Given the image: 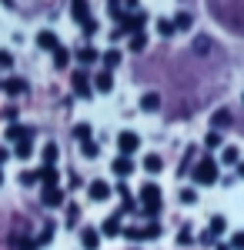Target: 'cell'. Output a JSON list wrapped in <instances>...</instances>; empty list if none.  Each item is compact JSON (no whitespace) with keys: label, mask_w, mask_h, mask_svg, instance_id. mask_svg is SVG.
I'll return each instance as SVG.
<instances>
[{"label":"cell","mask_w":244,"mask_h":250,"mask_svg":"<svg viewBox=\"0 0 244 250\" xmlns=\"http://www.w3.org/2000/svg\"><path fill=\"white\" fill-rule=\"evenodd\" d=\"M224 230H227V220L221 217V213H214V217H211V227H207V233H211V237H218V233H224Z\"/></svg>","instance_id":"44dd1931"},{"label":"cell","mask_w":244,"mask_h":250,"mask_svg":"<svg viewBox=\"0 0 244 250\" xmlns=\"http://www.w3.org/2000/svg\"><path fill=\"white\" fill-rule=\"evenodd\" d=\"M0 184H3V173H0Z\"/></svg>","instance_id":"ee69618b"},{"label":"cell","mask_w":244,"mask_h":250,"mask_svg":"<svg viewBox=\"0 0 244 250\" xmlns=\"http://www.w3.org/2000/svg\"><path fill=\"white\" fill-rule=\"evenodd\" d=\"M100 60H104V70H114V67H121V60H124V57H121V50H107Z\"/></svg>","instance_id":"603a6c76"},{"label":"cell","mask_w":244,"mask_h":250,"mask_svg":"<svg viewBox=\"0 0 244 250\" xmlns=\"http://www.w3.org/2000/svg\"><path fill=\"white\" fill-rule=\"evenodd\" d=\"M3 90L10 97H20V94H27V80H20V77H10L7 83H3Z\"/></svg>","instance_id":"ac0fdd59"},{"label":"cell","mask_w":244,"mask_h":250,"mask_svg":"<svg viewBox=\"0 0 244 250\" xmlns=\"http://www.w3.org/2000/svg\"><path fill=\"white\" fill-rule=\"evenodd\" d=\"M107 10H111V17H114V20L124 17V14H121V0H107Z\"/></svg>","instance_id":"74e56055"},{"label":"cell","mask_w":244,"mask_h":250,"mask_svg":"<svg viewBox=\"0 0 244 250\" xmlns=\"http://www.w3.org/2000/svg\"><path fill=\"white\" fill-rule=\"evenodd\" d=\"M144 47H147V37H144V34H131V50L134 54H141Z\"/></svg>","instance_id":"4dcf8cb0"},{"label":"cell","mask_w":244,"mask_h":250,"mask_svg":"<svg viewBox=\"0 0 244 250\" xmlns=\"http://www.w3.org/2000/svg\"><path fill=\"white\" fill-rule=\"evenodd\" d=\"M0 67L7 70V67H14V57H10V50H0Z\"/></svg>","instance_id":"60d3db41"},{"label":"cell","mask_w":244,"mask_h":250,"mask_svg":"<svg viewBox=\"0 0 244 250\" xmlns=\"http://www.w3.org/2000/svg\"><path fill=\"white\" fill-rule=\"evenodd\" d=\"M0 90H3V83H0Z\"/></svg>","instance_id":"f6af8a7d"},{"label":"cell","mask_w":244,"mask_h":250,"mask_svg":"<svg viewBox=\"0 0 244 250\" xmlns=\"http://www.w3.org/2000/svg\"><path fill=\"white\" fill-rule=\"evenodd\" d=\"M117 150H121V157H131L141 150V137L134 134V130H121L117 134Z\"/></svg>","instance_id":"3957f363"},{"label":"cell","mask_w":244,"mask_h":250,"mask_svg":"<svg viewBox=\"0 0 244 250\" xmlns=\"http://www.w3.org/2000/svg\"><path fill=\"white\" fill-rule=\"evenodd\" d=\"M191 180H194V187H211V184H218V160L201 157L197 167L191 170Z\"/></svg>","instance_id":"6da1fadb"},{"label":"cell","mask_w":244,"mask_h":250,"mask_svg":"<svg viewBox=\"0 0 244 250\" xmlns=\"http://www.w3.org/2000/svg\"><path fill=\"white\" fill-rule=\"evenodd\" d=\"M57 157H60V150H57V144H47L44 147V167H54Z\"/></svg>","instance_id":"cb8c5ba5"},{"label":"cell","mask_w":244,"mask_h":250,"mask_svg":"<svg viewBox=\"0 0 244 250\" xmlns=\"http://www.w3.org/2000/svg\"><path fill=\"white\" fill-rule=\"evenodd\" d=\"M231 250H244V230H234L231 233V244H227Z\"/></svg>","instance_id":"d590c367"},{"label":"cell","mask_w":244,"mask_h":250,"mask_svg":"<svg viewBox=\"0 0 244 250\" xmlns=\"http://www.w3.org/2000/svg\"><path fill=\"white\" fill-rule=\"evenodd\" d=\"M50 240H54V224H47V227H44V233H40L34 244H37V247H44V244H50Z\"/></svg>","instance_id":"1f68e13d"},{"label":"cell","mask_w":244,"mask_h":250,"mask_svg":"<svg viewBox=\"0 0 244 250\" xmlns=\"http://www.w3.org/2000/svg\"><path fill=\"white\" fill-rule=\"evenodd\" d=\"M71 14H74L77 23H87L91 20V3L87 0H71Z\"/></svg>","instance_id":"9c48e42d"},{"label":"cell","mask_w":244,"mask_h":250,"mask_svg":"<svg viewBox=\"0 0 244 250\" xmlns=\"http://www.w3.org/2000/svg\"><path fill=\"white\" fill-rule=\"evenodd\" d=\"M238 177H241V180H244V160H241V164H238Z\"/></svg>","instance_id":"7bdbcfd3"},{"label":"cell","mask_w":244,"mask_h":250,"mask_svg":"<svg viewBox=\"0 0 244 250\" xmlns=\"http://www.w3.org/2000/svg\"><path fill=\"white\" fill-rule=\"evenodd\" d=\"M141 230H144V240H157V237H161V224H157V220H150L147 227H141Z\"/></svg>","instance_id":"f1b7e54d"},{"label":"cell","mask_w":244,"mask_h":250,"mask_svg":"<svg viewBox=\"0 0 244 250\" xmlns=\"http://www.w3.org/2000/svg\"><path fill=\"white\" fill-rule=\"evenodd\" d=\"M67 63H71V54H67L64 47H57V50H54V67H57V70H64Z\"/></svg>","instance_id":"484cf974"},{"label":"cell","mask_w":244,"mask_h":250,"mask_svg":"<svg viewBox=\"0 0 244 250\" xmlns=\"http://www.w3.org/2000/svg\"><path fill=\"white\" fill-rule=\"evenodd\" d=\"M221 164H224V167H238V164H241V150H238L234 144L221 147Z\"/></svg>","instance_id":"8fae6325"},{"label":"cell","mask_w":244,"mask_h":250,"mask_svg":"<svg viewBox=\"0 0 244 250\" xmlns=\"http://www.w3.org/2000/svg\"><path fill=\"white\" fill-rule=\"evenodd\" d=\"M204 147H211V150H218V147H224V140H221V134H218V130H211V134L204 137Z\"/></svg>","instance_id":"f546056e"},{"label":"cell","mask_w":244,"mask_h":250,"mask_svg":"<svg viewBox=\"0 0 244 250\" xmlns=\"http://www.w3.org/2000/svg\"><path fill=\"white\" fill-rule=\"evenodd\" d=\"M77 60H80V63L87 67V63H94V60H100V54H97L94 47H80V50H77Z\"/></svg>","instance_id":"7402d4cb"},{"label":"cell","mask_w":244,"mask_h":250,"mask_svg":"<svg viewBox=\"0 0 244 250\" xmlns=\"http://www.w3.org/2000/svg\"><path fill=\"white\" fill-rule=\"evenodd\" d=\"M117 233H124V224H121V213H111L100 224V237H117Z\"/></svg>","instance_id":"8992f818"},{"label":"cell","mask_w":244,"mask_h":250,"mask_svg":"<svg viewBox=\"0 0 244 250\" xmlns=\"http://www.w3.org/2000/svg\"><path fill=\"white\" fill-rule=\"evenodd\" d=\"M77 220H80V210H77V204H67V227H77Z\"/></svg>","instance_id":"e575fe53"},{"label":"cell","mask_w":244,"mask_h":250,"mask_svg":"<svg viewBox=\"0 0 244 250\" xmlns=\"http://www.w3.org/2000/svg\"><path fill=\"white\" fill-rule=\"evenodd\" d=\"M87 197H91L94 204H104V200L111 197V184H107V180H91V184H87Z\"/></svg>","instance_id":"277c9868"},{"label":"cell","mask_w":244,"mask_h":250,"mask_svg":"<svg viewBox=\"0 0 244 250\" xmlns=\"http://www.w3.org/2000/svg\"><path fill=\"white\" fill-rule=\"evenodd\" d=\"M80 27H84V37H94V34H97V20L94 17L87 20V23H80Z\"/></svg>","instance_id":"ab89813d"},{"label":"cell","mask_w":244,"mask_h":250,"mask_svg":"<svg viewBox=\"0 0 244 250\" xmlns=\"http://www.w3.org/2000/svg\"><path fill=\"white\" fill-rule=\"evenodd\" d=\"M227 127H231V110H227V107H218V110L211 114V130L221 134V130H227Z\"/></svg>","instance_id":"5b68a950"},{"label":"cell","mask_w":244,"mask_h":250,"mask_svg":"<svg viewBox=\"0 0 244 250\" xmlns=\"http://www.w3.org/2000/svg\"><path fill=\"white\" fill-rule=\"evenodd\" d=\"M144 170L147 173H161L164 170V160H161L157 154H144Z\"/></svg>","instance_id":"ffe728a7"},{"label":"cell","mask_w":244,"mask_h":250,"mask_svg":"<svg viewBox=\"0 0 244 250\" xmlns=\"http://www.w3.org/2000/svg\"><path fill=\"white\" fill-rule=\"evenodd\" d=\"M20 184H24V187H34V184H37V173H34V170H24V173H20Z\"/></svg>","instance_id":"8d00e7d4"},{"label":"cell","mask_w":244,"mask_h":250,"mask_svg":"<svg viewBox=\"0 0 244 250\" xmlns=\"http://www.w3.org/2000/svg\"><path fill=\"white\" fill-rule=\"evenodd\" d=\"M177 244H191V227H184V230L177 233Z\"/></svg>","instance_id":"b9f144b4"},{"label":"cell","mask_w":244,"mask_h":250,"mask_svg":"<svg viewBox=\"0 0 244 250\" xmlns=\"http://www.w3.org/2000/svg\"><path fill=\"white\" fill-rule=\"evenodd\" d=\"M80 154L87 157V160H94V157H97V154H100V147H97L94 140H84V144H80Z\"/></svg>","instance_id":"83f0119b"},{"label":"cell","mask_w":244,"mask_h":250,"mask_svg":"<svg viewBox=\"0 0 244 250\" xmlns=\"http://www.w3.org/2000/svg\"><path fill=\"white\" fill-rule=\"evenodd\" d=\"M14 154H17L20 160H27V157L34 154V147H30V140H20V144H17V150H14Z\"/></svg>","instance_id":"836d02e7"},{"label":"cell","mask_w":244,"mask_h":250,"mask_svg":"<svg viewBox=\"0 0 244 250\" xmlns=\"http://www.w3.org/2000/svg\"><path fill=\"white\" fill-rule=\"evenodd\" d=\"M57 177H60L57 167H40V170H37V180L44 184V187H57Z\"/></svg>","instance_id":"e0dca14e"},{"label":"cell","mask_w":244,"mask_h":250,"mask_svg":"<svg viewBox=\"0 0 244 250\" xmlns=\"http://www.w3.org/2000/svg\"><path fill=\"white\" fill-rule=\"evenodd\" d=\"M47 207H60L64 204V190L60 187H44V197H40Z\"/></svg>","instance_id":"5bb4252c"},{"label":"cell","mask_w":244,"mask_h":250,"mask_svg":"<svg viewBox=\"0 0 244 250\" xmlns=\"http://www.w3.org/2000/svg\"><path fill=\"white\" fill-rule=\"evenodd\" d=\"M37 47L40 50H57V47H60V43H57V34L54 30H40L37 34Z\"/></svg>","instance_id":"2e32d148"},{"label":"cell","mask_w":244,"mask_h":250,"mask_svg":"<svg viewBox=\"0 0 244 250\" xmlns=\"http://www.w3.org/2000/svg\"><path fill=\"white\" fill-rule=\"evenodd\" d=\"M30 137H34V130H30V127H20V124H10V127H7V140H30Z\"/></svg>","instance_id":"9a60e30c"},{"label":"cell","mask_w":244,"mask_h":250,"mask_svg":"<svg viewBox=\"0 0 244 250\" xmlns=\"http://www.w3.org/2000/svg\"><path fill=\"white\" fill-rule=\"evenodd\" d=\"M141 204H144V213L147 217H157L161 213V187L157 184H144L141 187Z\"/></svg>","instance_id":"7a4b0ae2"},{"label":"cell","mask_w":244,"mask_h":250,"mask_svg":"<svg viewBox=\"0 0 244 250\" xmlns=\"http://www.w3.org/2000/svg\"><path fill=\"white\" fill-rule=\"evenodd\" d=\"M141 110H144V114H157V110H161V94L147 90V94L141 97Z\"/></svg>","instance_id":"30bf717a"},{"label":"cell","mask_w":244,"mask_h":250,"mask_svg":"<svg viewBox=\"0 0 244 250\" xmlns=\"http://www.w3.org/2000/svg\"><path fill=\"white\" fill-rule=\"evenodd\" d=\"M71 83H74V94L77 97H91V90H94V87H91V77H87L84 70H77Z\"/></svg>","instance_id":"ba28073f"},{"label":"cell","mask_w":244,"mask_h":250,"mask_svg":"<svg viewBox=\"0 0 244 250\" xmlns=\"http://www.w3.org/2000/svg\"><path fill=\"white\" fill-rule=\"evenodd\" d=\"M191 27H194V14H188V10L174 14V30H191Z\"/></svg>","instance_id":"d6986e66"},{"label":"cell","mask_w":244,"mask_h":250,"mask_svg":"<svg viewBox=\"0 0 244 250\" xmlns=\"http://www.w3.org/2000/svg\"><path fill=\"white\" fill-rule=\"evenodd\" d=\"M181 204H184V207H194V204H197V187H184V190H181Z\"/></svg>","instance_id":"4316f807"},{"label":"cell","mask_w":244,"mask_h":250,"mask_svg":"<svg viewBox=\"0 0 244 250\" xmlns=\"http://www.w3.org/2000/svg\"><path fill=\"white\" fill-rule=\"evenodd\" d=\"M111 170L117 173V177H131V173H134V160H131V157H114Z\"/></svg>","instance_id":"7c38bea8"},{"label":"cell","mask_w":244,"mask_h":250,"mask_svg":"<svg viewBox=\"0 0 244 250\" xmlns=\"http://www.w3.org/2000/svg\"><path fill=\"white\" fill-rule=\"evenodd\" d=\"M74 137L80 140V144H84V140H91V124H77V127H74Z\"/></svg>","instance_id":"d6a6232c"},{"label":"cell","mask_w":244,"mask_h":250,"mask_svg":"<svg viewBox=\"0 0 244 250\" xmlns=\"http://www.w3.org/2000/svg\"><path fill=\"white\" fill-rule=\"evenodd\" d=\"M157 34H161V37H174V34H177V30H174V20L161 17L157 20Z\"/></svg>","instance_id":"d4e9b609"},{"label":"cell","mask_w":244,"mask_h":250,"mask_svg":"<svg viewBox=\"0 0 244 250\" xmlns=\"http://www.w3.org/2000/svg\"><path fill=\"white\" fill-rule=\"evenodd\" d=\"M80 247L97 250L100 247V230H97V227H84V230H80Z\"/></svg>","instance_id":"52a82bcc"},{"label":"cell","mask_w":244,"mask_h":250,"mask_svg":"<svg viewBox=\"0 0 244 250\" xmlns=\"http://www.w3.org/2000/svg\"><path fill=\"white\" fill-rule=\"evenodd\" d=\"M124 237H127V240H144V230H141V227H127Z\"/></svg>","instance_id":"f35d334b"},{"label":"cell","mask_w":244,"mask_h":250,"mask_svg":"<svg viewBox=\"0 0 244 250\" xmlns=\"http://www.w3.org/2000/svg\"><path fill=\"white\" fill-rule=\"evenodd\" d=\"M94 90H100V94H111L114 90V74L111 70H100L94 77Z\"/></svg>","instance_id":"4fadbf2b"}]
</instances>
